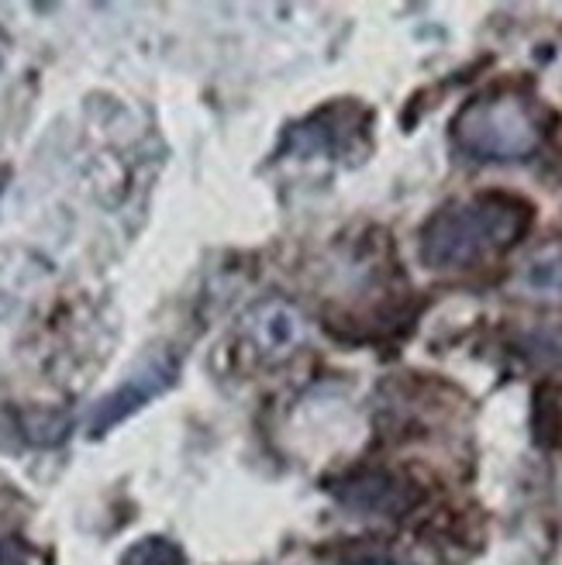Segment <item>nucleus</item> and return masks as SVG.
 Listing matches in <instances>:
<instances>
[{"mask_svg": "<svg viewBox=\"0 0 562 565\" xmlns=\"http://www.w3.org/2000/svg\"><path fill=\"white\" fill-rule=\"evenodd\" d=\"M531 228V204L515 193H476L438 207L417 235L428 269H473L515 248Z\"/></svg>", "mask_w": 562, "mask_h": 565, "instance_id": "f257e3e1", "label": "nucleus"}, {"mask_svg": "<svg viewBox=\"0 0 562 565\" xmlns=\"http://www.w3.org/2000/svg\"><path fill=\"white\" fill-rule=\"evenodd\" d=\"M453 138L459 152L476 162H518L539 152L545 138V115L528 94L494 87L459 110Z\"/></svg>", "mask_w": 562, "mask_h": 565, "instance_id": "f03ea898", "label": "nucleus"}, {"mask_svg": "<svg viewBox=\"0 0 562 565\" xmlns=\"http://www.w3.org/2000/svg\"><path fill=\"white\" fill-rule=\"evenodd\" d=\"M242 338L248 352L266 365L284 362L294 355V349L304 342V318L284 300L259 303L252 315L242 321Z\"/></svg>", "mask_w": 562, "mask_h": 565, "instance_id": "7ed1b4c3", "label": "nucleus"}, {"mask_svg": "<svg viewBox=\"0 0 562 565\" xmlns=\"http://www.w3.org/2000/svg\"><path fill=\"white\" fill-rule=\"evenodd\" d=\"M335 497H342L349 507H356V511L362 514H404L411 511V507L417 503V493L411 483H404L401 476L393 472H359L352 479H346V483L335 490Z\"/></svg>", "mask_w": 562, "mask_h": 565, "instance_id": "20e7f679", "label": "nucleus"}, {"mask_svg": "<svg viewBox=\"0 0 562 565\" xmlns=\"http://www.w3.org/2000/svg\"><path fill=\"white\" fill-rule=\"evenodd\" d=\"M173 383V365H152L149 373L142 376H131L125 386H118L115 393H107V397L94 407L91 414V424H87V431L91 438H100L107 435L115 424H121L128 414H135L138 407H146L152 397H159V393Z\"/></svg>", "mask_w": 562, "mask_h": 565, "instance_id": "39448f33", "label": "nucleus"}, {"mask_svg": "<svg viewBox=\"0 0 562 565\" xmlns=\"http://www.w3.org/2000/svg\"><path fill=\"white\" fill-rule=\"evenodd\" d=\"M121 565H183V552L170 539H142L125 552Z\"/></svg>", "mask_w": 562, "mask_h": 565, "instance_id": "423d86ee", "label": "nucleus"}, {"mask_svg": "<svg viewBox=\"0 0 562 565\" xmlns=\"http://www.w3.org/2000/svg\"><path fill=\"white\" fill-rule=\"evenodd\" d=\"M8 177H11L8 169H0V193H4V186H8Z\"/></svg>", "mask_w": 562, "mask_h": 565, "instance_id": "0eeeda50", "label": "nucleus"}]
</instances>
